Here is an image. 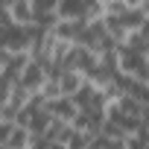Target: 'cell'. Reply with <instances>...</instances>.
Here are the masks:
<instances>
[{
  "mask_svg": "<svg viewBox=\"0 0 149 149\" xmlns=\"http://www.w3.org/2000/svg\"><path fill=\"white\" fill-rule=\"evenodd\" d=\"M50 149H67L64 143H50Z\"/></svg>",
  "mask_w": 149,
  "mask_h": 149,
  "instance_id": "7",
  "label": "cell"
},
{
  "mask_svg": "<svg viewBox=\"0 0 149 149\" xmlns=\"http://www.w3.org/2000/svg\"><path fill=\"white\" fill-rule=\"evenodd\" d=\"M50 79V73H47V67L44 64H38V61H29L26 64V70L21 73V88L24 91H29V94H41V88H44V82Z\"/></svg>",
  "mask_w": 149,
  "mask_h": 149,
  "instance_id": "1",
  "label": "cell"
},
{
  "mask_svg": "<svg viewBox=\"0 0 149 149\" xmlns=\"http://www.w3.org/2000/svg\"><path fill=\"white\" fill-rule=\"evenodd\" d=\"M44 108L53 114V120H61V123H67V126L76 120V114H79V108L73 105V100H67V97H61V100H56V102H47Z\"/></svg>",
  "mask_w": 149,
  "mask_h": 149,
  "instance_id": "4",
  "label": "cell"
},
{
  "mask_svg": "<svg viewBox=\"0 0 149 149\" xmlns=\"http://www.w3.org/2000/svg\"><path fill=\"white\" fill-rule=\"evenodd\" d=\"M9 24L38 29L35 26V3H29V0H12L9 3Z\"/></svg>",
  "mask_w": 149,
  "mask_h": 149,
  "instance_id": "3",
  "label": "cell"
},
{
  "mask_svg": "<svg viewBox=\"0 0 149 149\" xmlns=\"http://www.w3.org/2000/svg\"><path fill=\"white\" fill-rule=\"evenodd\" d=\"M88 85H91L88 76L79 73V70H70V67H67V70L58 73V88H61V97H67V100H73L76 94H82Z\"/></svg>",
  "mask_w": 149,
  "mask_h": 149,
  "instance_id": "2",
  "label": "cell"
},
{
  "mask_svg": "<svg viewBox=\"0 0 149 149\" xmlns=\"http://www.w3.org/2000/svg\"><path fill=\"white\" fill-rule=\"evenodd\" d=\"M29 140H32V134L26 132V129H21V126H15V132H12V137H9V149H26L29 146Z\"/></svg>",
  "mask_w": 149,
  "mask_h": 149,
  "instance_id": "5",
  "label": "cell"
},
{
  "mask_svg": "<svg viewBox=\"0 0 149 149\" xmlns=\"http://www.w3.org/2000/svg\"><path fill=\"white\" fill-rule=\"evenodd\" d=\"M6 61H9V53L0 47V73H3V67H6Z\"/></svg>",
  "mask_w": 149,
  "mask_h": 149,
  "instance_id": "6",
  "label": "cell"
}]
</instances>
